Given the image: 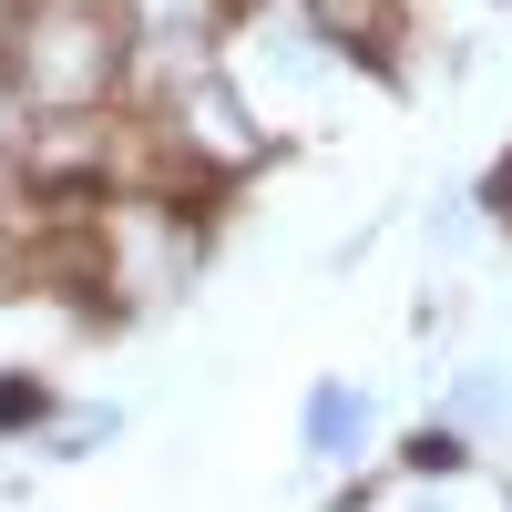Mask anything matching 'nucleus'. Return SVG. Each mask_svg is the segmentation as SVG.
Instances as JSON below:
<instances>
[{
  "label": "nucleus",
  "instance_id": "obj_1",
  "mask_svg": "<svg viewBox=\"0 0 512 512\" xmlns=\"http://www.w3.org/2000/svg\"><path fill=\"white\" fill-rule=\"evenodd\" d=\"M123 72V11L103 0H31L11 31V82L41 113H93Z\"/></svg>",
  "mask_w": 512,
  "mask_h": 512
},
{
  "label": "nucleus",
  "instance_id": "obj_2",
  "mask_svg": "<svg viewBox=\"0 0 512 512\" xmlns=\"http://www.w3.org/2000/svg\"><path fill=\"white\" fill-rule=\"evenodd\" d=\"M175 134H185L205 164H246V154H256V123H246V103L226 93L216 72H195L185 93H175Z\"/></svg>",
  "mask_w": 512,
  "mask_h": 512
},
{
  "label": "nucleus",
  "instance_id": "obj_3",
  "mask_svg": "<svg viewBox=\"0 0 512 512\" xmlns=\"http://www.w3.org/2000/svg\"><path fill=\"white\" fill-rule=\"evenodd\" d=\"M308 451L318 461H359L369 451V390H349V379L308 390Z\"/></svg>",
  "mask_w": 512,
  "mask_h": 512
},
{
  "label": "nucleus",
  "instance_id": "obj_4",
  "mask_svg": "<svg viewBox=\"0 0 512 512\" xmlns=\"http://www.w3.org/2000/svg\"><path fill=\"white\" fill-rule=\"evenodd\" d=\"M308 31L338 41V52H390L400 11H390V0H308Z\"/></svg>",
  "mask_w": 512,
  "mask_h": 512
},
{
  "label": "nucleus",
  "instance_id": "obj_5",
  "mask_svg": "<svg viewBox=\"0 0 512 512\" xmlns=\"http://www.w3.org/2000/svg\"><path fill=\"white\" fill-rule=\"evenodd\" d=\"M461 410H472V420H502V410H512V390H502L492 369H472V379H461Z\"/></svg>",
  "mask_w": 512,
  "mask_h": 512
},
{
  "label": "nucleus",
  "instance_id": "obj_6",
  "mask_svg": "<svg viewBox=\"0 0 512 512\" xmlns=\"http://www.w3.org/2000/svg\"><path fill=\"white\" fill-rule=\"evenodd\" d=\"M41 410H52V400H41L31 379H0V420H41Z\"/></svg>",
  "mask_w": 512,
  "mask_h": 512
},
{
  "label": "nucleus",
  "instance_id": "obj_7",
  "mask_svg": "<svg viewBox=\"0 0 512 512\" xmlns=\"http://www.w3.org/2000/svg\"><path fill=\"white\" fill-rule=\"evenodd\" d=\"M410 461H420V472H451L461 441H451V431H420V441H410Z\"/></svg>",
  "mask_w": 512,
  "mask_h": 512
},
{
  "label": "nucleus",
  "instance_id": "obj_8",
  "mask_svg": "<svg viewBox=\"0 0 512 512\" xmlns=\"http://www.w3.org/2000/svg\"><path fill=\"white\" fill-rule=\"evenodd\" d=\"M492 195H502V205H512V164H502V185H492Z\"/></svg>",
  "mask_w": 512,
  "mask_h": 512
},
{
  "label": "nucleus",
  "instance_id": "obj_9",
  "mask_svg": "<svg viewBox=\"0 0 512 512\" xmlns=\"http://www.w3.org/2000/svg\"><path fill=\"white\" fill-rule=\"evenodd\" d=\"M0 154H11V134H0Z\"/></svg>",
  "mask_w": 512,
  "mask_h": 512
}]
</instances>
